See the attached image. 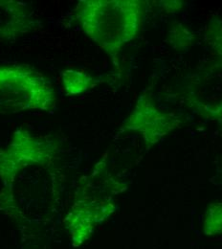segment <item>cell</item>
<instances>
[{
	"label": "cell",
	"mask_w": 222,
	"mask_h": 249,
	"mask_svg": "<svg viewBox=\"0 0 222 249\" xmlns=\"http://www.w3.org/2000/svg\"><path fill=\"white\" fill-rule=\"evenodd\" d=\"M76 18L84 32L118 66L120 50L137 33L141 10L136 1H80Z\"/></svg>",
	"instance_id": "1"
},
{
	"label": "cell",
	"mask_w": 222,
	"mask_h": 249,
	"mask_svg": "<svg viewBox=\"0 0 222 249\" xmlns=\"http://www.w3.org/2000/svg\"><path fill=\"white\" fill-rule=\"evenodd\" d=\"M55 106L54 88L39 72L25 64L0 66V114L52 111Z\"/></svg>",
	"instance_id": "2"
},
{
	"label": "cell",
	"mask_w": 222,
	"mask_h": 249,
	"mask_svg": "<svg viewBox=\"0 0 222 249\" xmlns=\"http://www.w3.org/2000/svg\"><path fill=\"white\" fill-rule=\"evenodd\" d=\"M64 91L67 95H79L85 92L91 86V78L82 72L72 69L62 72Z\"/></svg>",
	"instance_id": "3"
}]
</instances>
